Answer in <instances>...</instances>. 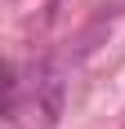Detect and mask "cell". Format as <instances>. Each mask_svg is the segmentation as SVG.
Segmentation results:
<instances>
[{
    "label": "cell",
    "instance_id": "cell-1",
    "mask_svg": "<svg viewBox=\"0 0 125 129\" xmlns=\"http://www.w3.org/2000/svg\"><path fill=\"white\" fill-rule=\"evenodd\" d=\"M58 93H62V80H58V71H49L45 76V111L49 116H58Z\"/></svg>",
    "mask_w": 125,
    "mask_h": 129
}]
</instances>
